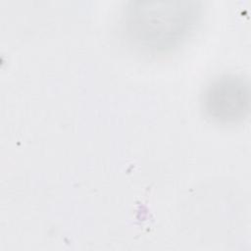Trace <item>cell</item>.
Instances as JSON below:
<instances>
[{
  "label": "cell",
  "mask_w": 251,
  "mask_h": 251,
  "mask_svg": "<svg viewBox=\"0 0 251 251\" xmlns=\"http://www.w3.org/2000/svg\"><path fill=\"white\" fill-rule=\"evenodd\" d=\"M248 82L235 75H224L204 89L201 106L207 118L218 124L241 122L249 112Z\"/></svg>",
  "instance_id": "cell-2"
},
{
  "label": "cell",
  "mask_w": 251,
  "mask_h": 251,
  "mask_svg": "<svg viewBox=\"0 0 251 251\" xmlns=\"http://www.w3.org/2000/svg\"><path fill=\"white\" fill-rule=\"evenodd\" d=\"M200 17L194 1H136L126 9L125 31L133 46L148 53L177 47L193 31Z\"/></svg>",
  "instance_id": "cell-1"
}]
</instances>
